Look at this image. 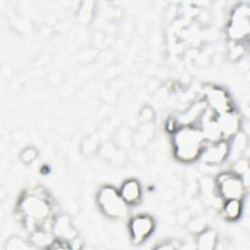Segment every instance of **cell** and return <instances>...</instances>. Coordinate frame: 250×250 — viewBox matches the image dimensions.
<instances>
[{
  "mask_svg": "<svg viewBox=\"0 0 250 250\" xmlns=\"http://www.w3.org/2000/svg\"><path fill=\"white\" fill-rule=\"evenodd\" d=\"M208 107L203 100L190 104L188 108L175 116L179 127L182 126H198Z\"/></svg>",
  "mask_w": 250,
  "mask_h": 250,
  "instance_id": "10",
  "label": "cell"
},
{
  "mask_svg": "<svg viewBox=\"0 0 250 250\" xmlns=\"http://www.w3.org/2000/svg\"><path fill=\"white\" fill-rule=\"evenodd\" d=\"M235 47H231L230 48V51H229V57L232 59V60H237L238 58L241 57L242 53H243V48H242V43H234L232 42Z\"/></svg>",
  "mask_w": 250,
  "mask_h": 250,
  "instance_id": "21",
  "label": "cell"
},
{
  "mask_svg": "<svg viewBox=\"0 0 250 250\" xmlns=\"http://www.w3.org/2000/svg\"><path fill=\"white\" fill-rule=\"evenodd\" d=\"M207 141L198 126H182L172 134L174 156L181 162L197 160Z\"/></svg>",
  "mask_w": 250,
  "mask_h": 250,
  "instance_id": "1",
  "label": "cell"
},
{
  "mask_svg": "<svg viewBox=\"0 0 250 250\" xmlns=\"http://www.w3.org/2000/svg\"><path fill=\"white\" fill-rule=\"evenodd\" d=\"M229 141L219 140L207 142L199 158L205 165L217 166L221 165L229 158Z\"/></svg>",
  "mask_w": 250,
  "mask_h": 250,
  "instance_id": "8",
  "label": "cell"
},
{
  "mask_svg": "<svg viewBox=\"0 0 250 250\" xmlns=\"http://www.w3.org/2000/svg\"><path fill=\"white\" fill-rule=\"evenodd\" d=\"M232 172L237 174L238 176H240L242 178V180L244 181V183L246 184V186L248 187L246 179L248 178V175H249V162L246 158L241 156V157L235 159L233 161Z\"/></svg>",
  "mask_w": 250,
  "mask_h": 250,
  "instance_id": "16",
  "label": "cell"
},
{
  "mask_svg": "<svg viewBox=\"0 0 250 250\" xmlns=\"http://www.w3.org/2000/svg\"><path fill=\"white\" fill-rule=\"evenodd\" d=\"M19 210L22 219L33 220L44 229H46V225L55 219L53 218L49 196L44 191H38V189L26 192L21 196L19 202Z\"/></svg>",
  "mask_w": 250,
  "mask_h": 250,
  "instance_id": "2",
  "label": "cell"
},
{
  "mask_svg": "<svg viewBox=\"0 0 250 250\" xmlns=\"http://www.w3.org/2000/svg\"><path fill=\"white\" fill-rule=\"evenodd\" d=\"M203 101L209 110L219 115L233 110V105L228 92L219 86H209L206 88Z\"/></svg>",
  "mask_w": 250,
  "mask_h": 250,
  "instance_id": "6",
  "label": "cell"
},
{
  "mask_svg": "<svg viewBox=\"0 0 250 250\" xmlns=\"http://www.w3.org/2000/svg\"><path fill=\"white\" fill-rule=\"evenodd\" d=\"M154 116L153 110L149 106L144 107L140 112V119L145 123H149Z\"/></svg>",
  "mask_w": 250,
  "mask_h": 250,
  "instance_id": "20",
  "label": "cell"
},
{
  "mask_svg": "<svg viewBox=\"0 0 250 250\" xmlns=\"http://www.w3.org/2000/svg\"><path fill=\"white\" fill-rule=\"evenodd\" d=\"M242 200L238 199H229L224 200L222 206V213L224 217L229 221H236L242 215Z\"/></svg>",
  "mask_w": 250,
  "mask_h": 250,
  "instance_id": "15",
  "label": "cell"
},
{
  "mask_svg": "<svg viewBox=\"0 0 250 250\" xmlns=\"http://www.w3.org/2000/svg\"><path fill=\"white\" fill-rule=\"evenodd\" d=\"M216 191L223 200L238 199L243 200L247 186L240 176L232 171L219 173L215 180Z\"/></svg>",
  "mask_w": 250,
  "mask_h": 250,
  "instance_id": "4",
  "label": "cell"
},
{
  "mask_svg": "<svg viewBox=\"0 0 250 250\" xmlns=\"http://www.w3.org/2000/svg\"><path fill=\"white\" fill-rule=\"evenodd\" d=\"M30 247H31V244H28V242H25L23 239L18 236L11 237L6 243V249H10V250L28 249Z\"/></svg>",
  "mask_w": 250,
  "mask_h": 250,
  "instance_id": "18",
  "label": "cell"
},
{
  "mask_svg": "<svg viewBox=\"0 0 250 250\" xmlns=\"http://www.w3.org/2000/svg\"><path fill=\"white\" fill-rule=\"evenodd\" d=\"M230 142L229 141V157H232L233 160L242 156L244 150L247 148L248 137L243 131H238L233 137H231Z\"/></svg>",
  "mask_w": 250,
  "mask_h": 250,
  "instance_id": "13",
  "label": "cell"
},
{
  "mask_svg": "<svg viewBox=\"0 0 250 250\" xmlns=\"http://www.w3.org/2000/svg\"><path fill=\"white\" fill-rule=\"evenodd\" d=\"M215 119L222 140L229 141L238 131H240L241 120L234 109L223 114L216 115Z\"/></svg>",
  "mask_w": 250,
  "mask_h": 250,
  "instance_id": "9",
  "label": "cell"
},
{
  "mask_svg": "<svg viewBox=\"0 0 250 250\" xmlns=\"http://www.w3.org/2000/svg\"><path fill=\"white\" fill-rule=\"evenodd\" d=\"M37 155H38L37 150L34 147L28 146V147H25L24 149H22V151L21 152L20 158L22 163L28 165V164L32 163L37 158Z\"/></svg>",
  "mask_w": 250,
  "mask_h": 250,
  "instance_id": "19",
  "label": "cell"
},
{
  "mask_svg": "<svg viewBox=\"0 0 250 250\" xmlns=\"http://www.w3.org/2000/svg\"><path fill=\"white\" fill-rule=\"evenodd\" d=\"M219 242L217 232L213 229L206 228L196 234V248L201 250H213Z\"/></svg>",
  "mask_w": 250,
  "mask_h": 250,
  "instance_id": "14",
  "label": "cell"
},
{
  "mask_svg": "<svg viewBox=\"0 0 250 250\" xmlns=\"http://www.w3.org/2000/svg\"><path fill=\"white\" fill-rule=\"evenodd\" d=\"M52 232L54 233L56 238L71 242L74 238L77 237V231L70 218L66 215H60L55 217Z\"/></svg>",
  "mask_w": 250,
  "mask_h": 250,
  "instance_id": "11",
  "label": "cell"
},
{
  "mask_svg": "<svg viewBox=\"0 0 250 250\" xmlns=\"http://www.w3.org/2000/svg\"><path fill=\"white\" fill-rule=\"evenodd\" d=\"M155 229L154 219L147 214H139L129 222V232L134 243L145 242Z\"/></svg>",
  "mask_w": 250,
  "mask_h": 250,
  "instance_id": "7",
  "label": "cell"
},
{
  "mask_svg": "<svg viewBox=\"0 0 250 250\" xmlns=\"http://www.w3.org/2000/svg\"><path fill=\"white\" fill-rule=\"evenodd\" d=\"M97 202L101 211L108 218L122 219L128 214V204L123 200L118 189L112 186H104L97 194Z\"/></svg>",
  "mask_w": 250,
  "mask_h": 250,
  "instance_id": "3",
  "label": "cell"
},
{
  "mask_svg": "<svg viewBox=\"0 0 250 250\" xmlns=\"http://www.w3.org/2000/svg\"><path fill=\"white\" fill-rule=\"evenodd\" d=\"M119 192L129 206L136 205L141 201L143 196L142 185L136 179H128L122 183Z\"/></svg>",
  "mask_w": 250,
  "mask_h": 250,
  "instance_id": "12",
  "label": "cell"
},
{
  "mask_svg": "<svg viewBox=\"0 0 250 250\" xmlns=\"http://www.w3.org/2000/svg\"><path fill=\"white\" fill-rule=\"evenodd\" d=\"M187 226H188V229L197 234L199 233L200 231H202L204 229L207 228V224H206V221L204 218L202 217H194V218H190L189 221L187 223Z\"/></svg>",
  "mask_w": 250,
  "mask_h": 250,
  "instance_id": "17",
  "label": "cell"
},
{
  "mask_svg": "<svg viewBox=\"0 0 250 250\" xmlns=\"http://www.w3.org/2000/svg\"><path fill=\"white\" fill-rule=\"evenodd\" d=\"M228 35L231 42L243 43L250 31V10L246 4L237 5L231 12L228 24Z\"/></svg>",
  "mask_w": 250,
  "mask_h": 250,
  "instance_id": "5",
  "label": "cell"
}]
</instances>
